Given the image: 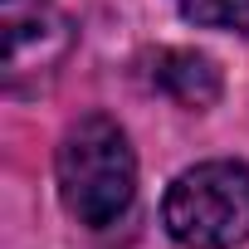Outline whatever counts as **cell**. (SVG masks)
I'll list each match as a JSON object with an SVG mask.
<instances>
[{
  "mask_svg": "<svg viewBox=\"0 0 249 249\" xmlns=\"http://www.w3.org/2000/svg\"><path fill=\"white\" fill-rule=\"evenodd\" d=\"M152 88L166 93L171 103L191 107V112H205L220 103L225 93V78L215 69L210 54H196V49H157L152 54Z\"/></svg>",
  "mask_w": 249,
  "mask_h": 249,
  "instance_id": "obj_4",
  "label": "cell"
},
{
  "mask_svg": "<svg viewBox=\"0 0 249 249\" xmlns=\"http://www.w3.org/2000/svg\"><path fill=\"white\" fill-rule=\"evenodd\" d=\"M54 176H59V200L78 225L88 230L117 225L137 196V157L127 132L107 112H83L59 137Z\"/></svg>",
  "mask_w": 249,
  "mask_h": 249,
  "instance_id": "obj_1",
  "label": "cell"
},
{
  "mask_svg": "<svg viewBox=\"0 0 249 249\" xmlns=\"http://www.w3.org/2000/svg\"><path fill=\"white\" fill-rule=\"evenodd\" d=\"M171 5L205 30H234L249 39V0H171Z\"/></svg>",
  "mask_w": 249,
  "mask_h": 249,
  "instance_id": "obj_5",
  "label": "cell"
},
{
  "mask_svg": "<svg viewBox=\"0 0 249 249\" xmlns=\"http://www.w3.org/2000/svg\"><path fill=\"white\" fill-rule=\"evenodd\" d=\"M161 225L186 249H234L249 239V166L200 161L186 166L161 200Z\"/></svg>",
  "mask_w": 249,
  "mask_h": 249,
  "instance_id": "obj_2",
  "label": "cell"
},
{
  "mask_svg": "<svg viewBox=\"0 0 249 249\" xmlns=\"http://www.w3.org/2000/svg\"><path fill=\"white\" fill-rule=\"evenodd\" d=\"M0 39H5V88L25 93L64 69L73 25L54 0H0Z\"/></svg>",
  "mask_w": 249,
  "mask_h": 249,
  "instance_id": "obj_3",
  "label": "cell"
}]
</instances>
